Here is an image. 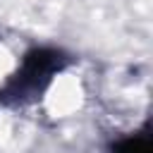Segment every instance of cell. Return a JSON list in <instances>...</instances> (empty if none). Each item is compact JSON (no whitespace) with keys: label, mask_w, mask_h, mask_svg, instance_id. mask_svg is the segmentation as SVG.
<instances>
[{"label":"cell","mask_w":153,"mask_h":153,"mask_svg":"<svg viewBox=\"0 0 153 153\" xmlns=\"http://www.w3.org/2000/svg\"><path fill=\"white\" fill-rule=\"evenodd\" d=\"M65 65L62 53L50 50V48H38L31 50L19 72L0 88V100L7 105H17V103H26L31 98H36L53 79V74L60 72V67Z\"/></svg>","instance_id":"1"},{"label":"cell","mask_w":153,"mask_h":153,"mask_svg":"<svg viewBox=\"0 0 153 153\" xmlns=\"http://www.w3.org/2000/svg\"><path fill=\"white\" fill-rule=\"evenodd\" d=\"M112 153H148V143L143 139H127L115 146Z\"/></svg>","instance_id":"2"}]
</instances>
